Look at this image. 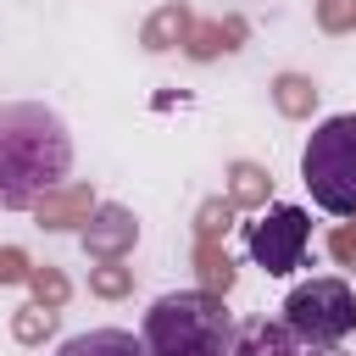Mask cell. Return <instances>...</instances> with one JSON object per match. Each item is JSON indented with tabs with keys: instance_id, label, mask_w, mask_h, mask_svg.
Wrapping results in <instances>:
<instances>
[{
	"instance_id": "30bf717a",
	"label": "cell",
	"mask_w": 356,
	"mask_h": 356,
	"mask_svg": "<svg viewBox=\"0 0 356 356\" xmlns=\"http://www.w3.org/2000/svg\"><path fill=\"white\" fill-rule=\"evenodd\" d=\"M189 28H195V22H189V11H184V6H161V11L145 22V33H139V39H145V50H167V44L189 39Z\"/></svg>"
},
{
	"instance_id": "5b68a950",
	"label": "cell",
	"mask_w": 356,
	"mask_h": 356,
	"mask_svg": "<svg viewBox=\"0 0 356 356\" xmlns=\"http://www.w3.org/2000/svg\"><path fill=\"white\" fill-rule=\"evenodd\" d=\"M306 239H312V217H306L300 206H273V211L250 228V256H256L273 278H284V273L300 267Z\"/></svg>"
},
{
	"instance_id": "5bb4252c",
	"label": "cell",
	"mask_w": 356,
	"mask_h": 356,
	"mask_svg": "<svg viewBox=\"0 0 356 356\" xmlns=\"http://www.w3.org/2000/svg\"><path fill=\"white\" fill-rule=\"evenodd\" d=\"M273 100H278V111H284V117H306V111H312V100H317V89H312L306 78L284 72V78L273 83Z\"/></svg>"
},
{
	"instance_id": "7c38bea8",
	"label": "cell",
	"mask_w": 356,
	"mask_h": 356,
	"mask_svg": "<svg viewBox=\"0 0 356 356\" xmlns=\"http://www.w3.org/2000/svg\"><path fill=\"white\" fill-rule=\"evenodd\" d=\"M195 267H200V284H206L211 295H228V284H234V261H228V250H222L217 239H200V245H195Z\"/></svg>"
},
{
	"instance_id": "44dd1931",
	"label": "cell",
	"mask_w": 356,
	"mask_h": 356,
	"mask_svg": "<svg viewBox=\"0 0 356 356\" xmlns=\"http://www.w3.org/2000/svg\"><path fill=\"white\" fill-rule=\"evenodd\" d=\"M33 267H28V256L22 250H0V284H17V278H28Z\"/></svg>"
},
{
	"instance_id": "6da1fadb",
	"label": "cell",
	"mask_w": 356,
	"mask_h": 356,
	"mask_svg": "<svg viewBox=\"0 0 356 356\" xmlns=\"http://www.w3.org/2000/svg\"><path fill=\"white\" fill-rule=\"evenodd\" d=\"M72 167V139L50 106H0V211H28Z\"/></svg>"
},
{
	"instance_id": "d6986e66",
	"label": "cell",
	"mask_w": 356,
	"mask_h": 356,
	"mask_svg": "<svg viewBox=\"0 0 356 356\" xmlns=\"http://www.w3.org/2000/svg\"><path fill=\"white\" fill-rule=\"evenodd\" d=\"M317 28H328V33L356 28V0H317Z\"/></svg>"
},
{
	"instance_id": "3957f363",
	"label": "cell",
	"mask_w": 356,
	"mask_h": 356,
	"mask_svg": "<svg viewBox=\"0 0 356 356\" xmlns=\"http://www.w3.org/2000/svg\"><path fill=\"white\" fill-rule=\"evenodd\" d=\"M312 200L334 217H356V117H328L300 156Z\"/></svg>"
},
{
	"instance_id": "52a82bcc",
	"label": "cell",
	"mask_w": 356,
	"mask_h": 356,
	"mask_svg": "<svg viewBox=\"0 0 356 356\" xmlns=\"http://www.w3.org/2000/svg\"><path fill=\"white\" fill-rule=\"evenodd\" d=\"M33 211H39L44 228H78V222H89V211H95V189H89V184H56V189H44V195L33 200Z\"/></svg>"
},
{
	"instance_id": "ac0fdd59",
	"label": "cell",
	"mask_w": 356,
	"mask_h": 356,
	"mask_svg": "<svg viewBox=\"0 0 356 356\" xmlns=\"http://www.w3.org/2000/svg\"><path fill=\"white\" fill-rule=\"evenodd\" d=\"M228 222H234V200H206V206H200V217H195L200 239H217V234H228Z\"/></svg>"
},
{
	"instance_id": "9c48e42d",
	"label": "cell",
	"mask_w": 356,
	"mask_h": 356,
	"mask_svg": "<svg viewBox=\"0 0 356 356\" xmlns=\"http://www.w3.org/2000/svg\"><path fill=\"white\" fill-rule=\"evenodd\" d=\"M56 356H150L145 339L122 334V328H89V334H72Z\"/></svg>"
},
{
	"instance_id": "ba28073f",
	"label": "cell",
	"mask_w": 356,
	"mask_h": 356,
	"mask_svg": "<svg viewBox=\"0 0 356 356\" xmlns=\"http://www.w3.org/2000/svg\"><path fill=\"white\" fill-rule=\"evenodd\" d=\"M228 356H300V339H295L284 323L250 317V323H239V328H234Z\"/></svg>"
},
{
	"instance_id": "8992f818",
	"label": "cell",
	"mask_w": 356,
	"mask_h": 356,
	"mask_svg": "<svg viewBox=\"0 0 356 356\" xmlns=\"http://www.w3.org/2000/svg\"><path fill=\"white\" fill-rule=\"evenodd\" d=\"M134 239H139V222L128 206H95L83 222V250L95 261H122V250H134Z\"/></svg>"
},
{
	"instance_id": "277c9868",
	"label": "cell",
	"mask_w": 356,
	"mask_h": 356,
	"mask_svg": "<svg viewBox=\"0 0 356 356\" xmlns=\"http://www.w3.org/2000/svg\"><path fill=\"white\" fill-rule=\"evenodd\" d=\"M284 328L300 345H339L356 328V295H350V284L345 278H312V284L289 289Z\"/></svg>"
},
{
	"instance_id": "7a4b0ae2",
	"label": "cell",
	"mask_w": 356,
	"mask_h": 356,
	"mask_svg": "<svg viewBox=\"0 0 356 356\" xmlns=\"http://www.w3.org/2000/svg\"><path fill=\"white\" fill-rule=\"evenodd\" d=\"M228 339H234V317L211 289H178L145 312L150 356H228Z\"/></svg>"
},
{
	"instance_id": "4fadbf2b",
	"label": "cell",
	"mask_w": 356,
	"mask_h": 356,
	"mask_svg": "<svg viewBox=\"0 0 356 356\" xmlns=\"http://www.w3.org/2000/svg\"><path fill=\"white\" fill-rule=\"evenodd\" d=\"M245 33V22H206V28H189V50L206 61L217 50H234V39Z\"/></svg>"
},
{
	"instance_id": "2e32d148",
	"label": "cell",
	"mask_w": 356,
	"mask_h": 356,
	"mask_svg": "<svg viewBox=\"0 0 356 356\" xmlns=\"http://www.w3.org/2000/svg\"><path fill=\"white\" fill-rule=\"evenodd\" d=\"M89 289H95V295H106V300H117V295H128V289H134V273H128V267H117V261H100V267L89 273Z\"/></svg>"
},
{
	"instance_id": "e0dca14e",
	"label": "cell",
	"mask_w": 356,
	"mask_h": 356,
	"mask_svg": "<svg viewBox=\"0 0 356 356\" xmlns=\"http://www.w3.org/2000/svg\"><path fill=\"white\" fill-rule=\"evenodd\" d=\"M28 284H33V300H39V306H56V312H61V300H67V278H61L56 267H33Z\"/></svg>"
},
{
	"instance_id": "9a60e30c",
	"label": "cell",
	"mask_w": 356,
	"mask_h": 356,
	"mask_svg": "<svg viewBox=\"0 0 356 356\" xmlns=\"http://www.w3.org/2000/svg\"><path fill=\"white\" fill-rule=\"evenodd\" d=\"M50 328H56V306H39V300H33V306H22V312L11 317V334H17L22 345H39Z\"/></svg>"
},
{
	"instance_id": "8fae6325",
	"label": "cell",
	"mask_w": 356,
	"mask_h": 356,
	"mask_svg": "<svg viewBox=\"0 0 356 356\" xmlns=\"http://www.w3.org/2000/svg\"><path fill=\"white\" fill-rule=\"evenodd\" d=\"M267 195H273V178H267L256 161H239V167L228 172V200H234V206H267Z\"/></svg>"
},
{
	"instance_id": "ffe728a7",
	"label": "cell",
	"mask_w": 356,
	"mask_h": 356,
	"mask_svg": "<svg viewBox=\"0 0 356 356\" xmlns=\"http://www.w3.org/2000/svg\"><path fill=\"white\" fill-rule=\"evenodd\" d=\"M328 250L345 261V267H356V222H345V228H334V239H328Z\"/></svg>"
},
{
	"instance_id": "7402d4cb",
	"label": "cell",
	"mask_w": 356,
	"mask_h": 356,
	"mask_svg": "<svg viewBox=\"0 0 356 356\" xmlns=\"http://www.w3.org/2000/svg\"><path fill=\"white\" fill-rule=\"evenodd\" d=\"M300 356H345V350H334V345H306Z\"/></svg>"
}]
</instances>
